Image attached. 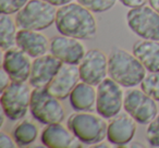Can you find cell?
Returning <instances> with one entry per match:
<instances>
[{
	"label": "cell",
	"instance_id": "1",
	"mask_svg": "<svg viewBox=\"0 0 159 148\" xmlns=\"http://www.w3.org/2000/svg\"><path fill=\"white\" fill-rule=\"evenodd\" d=\"M55 25L61 35L81 40L94 38L98 29L94 13L77 1L58 8Z\"/></svg>",
	"mask_w": 159,
	"mask_h": 148
},
{
	"label": "cell",
	"instance_id": "2",
	"mask_svg": "<svg viewBox=\"0 0 159 148\" xmlns=\"http://www.w3.org/2000/svg\"><path fill=\"white\" fill-rule=\"evenodd\" d=\"M146 69L133 52L113 46L108 55V75L124 88L141 85Z\"/></svg>",
	"mask_w": 159,
	"mask_h": 148
},
{
	"label": "cell",
	"instance_id": "3",
	"mask_svg": "<svg viewBox=\"0 0 159 148\" xmlns=\"http://www.w3.org/2000/svg\"><path fill=\"white\" fill-rule=\"evenodd\" d=\"M66 125L83 145L94 146L107 138L108 123L98 113L75 111L68 118Z\"/></svg>",
	"mask_w": 159,
	"mask_h": 148
},
{
	"label": "cell",
	"instance_id": "4",
	"mask_svg": "<svg viewBox=\"0 0 159 148\" xmlns=\"http://www.w3.org/2000/svg\"><path fill=\"white\" fill-rule=\"evenodd\" d=\"M57 7L44 0H30L16 14V23L19 29L43 31L56 22Z\"/></svg>",
	"mask_w": 159,
	"mask_h": 148
},
{
	"label": "cell",
	"instance_id": "5",
	"mask_svg": "<svg viewBox=\"0 0 159 148\" xmlns=\"http://www.w3.org/2000/svg\"><path fill=\"white\" fill-rule=\"evenodd\" d=\"M61 101L49 93L46 87L33 88L30 104L31 114L43 124L62 122L66 119V109Z\"/></svg>",
	"mask_w": 159,
	"mask_h": 148
},
{
	"label": "cell",
	"instance_id": "6",
	"mask_svg": "<svg viewBox=\"0 0 159 148\" xmlns=\"http://www.w3.org/2000/svg\"><path fill=\"white\" fill-rule=\"evenodd\" d=\"M31 85L25 82H13L1 92V107L2 112L11 121H20L24 119L30 110L32 89Z\"/></svg>",
	"mask_w": 159,
	"mask_h": 148
},
{
	"label": "cell",
	"instance_id": "7",
	"mask_svg": "<svg viewBox=\"0 0 159 148\" xmlns=\"http://www.w3.org/2000/svg\"><path fill=\"white\" fill-rule=\"evenodd\" d=\"M157 102L142 88L132 87L124 93L123 109L137 123L147 125L159 113Z\"/></svg>",
	"mask_w": 159,
	"mask_h": 148
},
{
	"label": "cell",
	"instance_id": "8",
	"mask_svg": "<svg viewBox=\"0 0 159 148\" xmlns=\"http://www.w3.org/2000/svg\"><path fill=\"white\" fill-rule=\"evenodd\" d=\"M126 24L131 32L142 39L159 40V13L150 6L129 10Z\"/></svg>",
	"mask_w": 159,
	"mask_h": 148
},
{
	"label": "cell",
	"instance_id": "9",
	"mask_svg": "<svg viewBox=\"0 0 159 148\" xmlns=\"http://www.w3.org/2000/svg\"><path fill=\"white\" fill-rule=\"evenodd\" d=\"M124 93L122 86L111 78H106L97 85L96 112L105 119H112L123 108Z\"/></svg>",
	"mask_w": 159,
	"mask_h": 148
},
{
	"label": "cell",
	"instance_id": "10",
	"mask_svg": "<svg viewBox=\"0 0 159 148\" xmlns=\"http://www.w3.org/2000/svg\"><path fill=\"white\" fill-rule=\"evenodd\" d=\"M79 70L82 82L97 86L108 75V56L100 49H89L80 62Z\"/></svg>",
	"mask_w": 159,
	"mask_h": 148
},
{
	"label": "cell",
	"instance_id": "11",
	"mask_svg": "<svg viewBox=\"0 0 159 148\" xmlns=\"http://www.w3.org/2000/svg\"><path fill=\"white\" fill-rule=\"evenodd\" d=\"M49 52L62 63L77 65L82 61L86 50L81 39L60 34L50 39Z\"/></svg>",
	"mask_w": 159,
	"mask_h": 148
},
{
	"label": "cell",
	"instance_id": "12",
	"mask_svg": "<svg viewBox=\"0 0 159 148\" xmlns=\"http://www.w3.org/2000/svg\"><path fill=\"white\" fill-rule=\"evenodd\" d=\"M62 64L63 63L50 52L35 58L32 62L29 84L33 88L47 87V85L52 81L58 71L60 70Z\"/></svg>",
	"mask_w": 159,
	"mask_h": 148
},
{
	"label": "cell",
	"instance_id": "13",
	"mask_svg": "<svg viewBox=\"0 0 159 148\" xmlns=\"http://www.w3.org/2000/svg\"><path fill=\"white\" fill-rule=\"evenodd\" d=\"M31 57L19 47L3 51L2 69L13 82H26L31 75Z\"/></svg>",
	"mask_w": 159,
	"mask_h": 148
},
{
	"label": "cell",
	"instance_id": "14",
	"mask_svg": "<svg viewBox=\"0 0 159 148\" xmlns=\"http://www.w3.org/2000/svg\"><path fill=\"white\" fill-rule=\"evenodd\" d=\"M137 128V122L128 112H120L110 119L107 130V139L118 147H125L132 143Z\"/></svg>",
	"mask_w": 159,
	"mask_h": 148
},
{
	"label": "cell",
	"instance_id": "15",
	"mask_svg": "<svg viewBox=\"0 0 159 148\" xmlns=\"http://www.w3.org/2000/svg\"><path fill=\"white\" fill-rule=\"evenodd\" d=\"M81 81L79 66L75 64L63 63L56 76L46 88L60 100H64L70 96L71 92Z\"/></svg>",
	"mask_w": 159,
	"mask_h": 148
},
{
	"label": "cell",
	"instance_id": "16",
	"mask_svg": "<svg viewBox=\"0 0 159 148\" xmlns=\"http://www.w3.org/2000/svg\"><path fill=\"white\" fill-rule=\"evenodd\" d=\"M40 141L48 148H71L83 145L62 122L46 124L40 134Z\"/></svg>",
	"mask_w": 159,
	"mask_h": 148
},
{
	"label": "cell",
	"instance_id": "17",
	"mask_svg": "<svg viewBox=\"0 0 159 148\" xmlns=\"http://www.w3.org/2000/svg\"><path fill=\"white\" fill-rule=\"evenodd\" d=\"M50 40L40 31L20 29L16 34V47L22 49L31 58L35 59L49 51Z\"/></svg>",
	"mask_w": 159,
	"mask_h": 148
},
{
	"label": "cell",
	"instance_id": "18",
	"mask_svg": "<svg viewBox=\"0 0 159 148\" xmlns=\"http://www.w3.org/2000/svg\"><path fill=\"white\" fill-rule=\"evenodd\" d=\"M89 83L81 82L71 92L70 105L75 111H89L96 110V99H97V88Z\"/></svg>",
	"mask_w": 159,
	"mask_h": 148
},
{
	"label": "cell",
	"instance_id": "19",
	"mask_svg": "<svg viewBox=\"0 0 159 148\" xmlns=\"http://www.w3.org/2000/svg\"><path fill=\"white\" fill-rule=\"evenodd\" d=\"M132 52L148 72H159V40H137L133 45Z\"/></svg>",
	"mask_w": 159,
	"mask_h": 148
},
{
	"label": "cell",
	"instance_id": "20",
	"mask_svg": "<svg viewBox=\"0 0 159 148\" xmlns=\"http://www.w3.org/2000/svg\"><path fill=\"white\" fill-rule=\"evenodd\" d=\"M39 128L30 119H22L12 130V136L19 147H27L37 139Z\"/></svg>",
	"mask_w": 159,
	"mask_h": 148
},
{
	"label": "cell",
	"instance_id": "21",
	"mask_svg": "<svg viewBox=\"0 0 159 148\" xmlns=\"http://www.w3.org/2000/svg\"><path fill=\"white\" fill-rule=\"evenodd\" d=\"M18 25L16 20L8 14L0 16V47L1 50L6 51L16 46V34Z\"/></svg>",
	"mask_w": 159,
	"mask_h": 148
},
{
	"label": "cell",
	"instance_id": "22",
	"mask_svg": "<svg viewBox=\"0 0 159 148\" xmlns=\"http://www.w3.org/2000/svg\"><path fill=\"white\" fill-rule=\"evenodd\" d=\"M141 88L147 95L159 101V72H150L141 83Z\"/></svg>",
	"mask_w": 159,
	"mask_h": 148
},
{
	"label": "cell",
	"instance_id": "23",
	"mask_svg": "<svg viewBox=\"0 0 159 148\" xmlns=\"http://www.w3.org/2000/svg\"><path fill=\"white\" fill-rule=\"evenodd\" d=\"M93 13H104L111 10L118 0H76Z\"/></svg>",
	"mask_w": 159,
	"mask_h": 148
},
{
	"label": "cell",
	"instance_id": "24",
	"mask_svg": "<svg viewBox=\"0 0 159 148\" xmlns=\"http://www.w3.org/2000/svg\"><path fill=\"white\" fill-rule=\"evenodd\" d=\"M30 0H0V13L13 16L20 11Z\"/></svg>",
	"mask_w": 159,
	"mask_h": 148
},
{
	"label": "cell",
	"instance_id": "25",
	"mask_svg": "<svg viewBox=\"0 0 159 148\" xmlns=\"http://www.w3.org/2000/svg\"><path fill=\"white\" fill-rule=\"evenodd\" d=\"M146 141L152 147H159V113L149 124H147Z\"/></svg>",
	"mask_w": 159,
	"mask_h": 148
},
{
	"label": "cell",
	"instance_id": "26",
	"mask_svg": "<svg viewBox=\"0 0 159 148\" xmlns=\"http://www.w3.org/2000/svg\"><path fill=\"white\" fill-rule=\"evenodd\" d=\"M0 146L2 148H14L18 145H16L13 136H10L7 132L1 131L0 132Z\"/></svg>",
	"mask_w": 159,
	"mask_h": 148
},
{
	"label": "cell",
	"instance_id": "27",
	"mask_svg": "<svg viewBox=\"0 0 159 148\" xmlns=\"http://www.w3.org/2000/svg\"><path fill=\"white\" fill-rule=\"evenodd\" d=\"M124 7L129 8V9H133V8H139L142 6H145L148 0H118Z\"/></svg>",
	"mask_w": 159,
	"mask_h": 148
},
{
	"label": "cell",
	"instance_id": "28",
	"mask_svg": "<svg viewBox=\"0 0 159 148\" xmlns=\"http://www.w3.org/2000/svg\"><path fill=\"white\" fill-rule=\"evenodd\" d=\"M11 82L12 81L10 78L9 74L3 69H1V71H0V92L5 91Z\"/></svg>",
	"mask_w": 159,
	"mask_h": 148
},
{
	"label": "cell",
	"instance_id": "29",
	"mask_svg": "<svg viewBox=\"0 0 159 148\" xmlns=\"http://www.w3.org/2000/svg\"><path fill=\"white\" fill-rule=\"evenodd\" d=\"M44 1H47V2L51 3L55 7H62V6H66L68 3L73 2V0H44Z\"/></svg>",
	"mask_w": 159,
	"mask_h": 148
},
{
	"label": "cell",
	"instance_id": "30",
	"mask_svg": "<svg viewBox=\"0 0 159 148\" xmlns=\"http://www.w3.org/2000/svg\"><path fill=\"white\" fill-rule=\"evenodd\" d=\"M148 3L159 13V0H148Z\"/></svg>",
	"mask_w": 159,
	"mask_h": 148
},
{
	"label": "cell",
	"instance_id": "31",
	"mask_svg": "<svg viewBox=\"0 0 159 148\" xmlns=\"http://www.w3.org/2000/svg\"><path fill=\"white\" fill-rule=\"evenodd\" d=\"M128 146H130V147H145V146L142 145L139 141H132V144H130V145H128Z\"/></svg>",
	"mask_w": 159,
	"mask_h": 148
}]
</instances>
